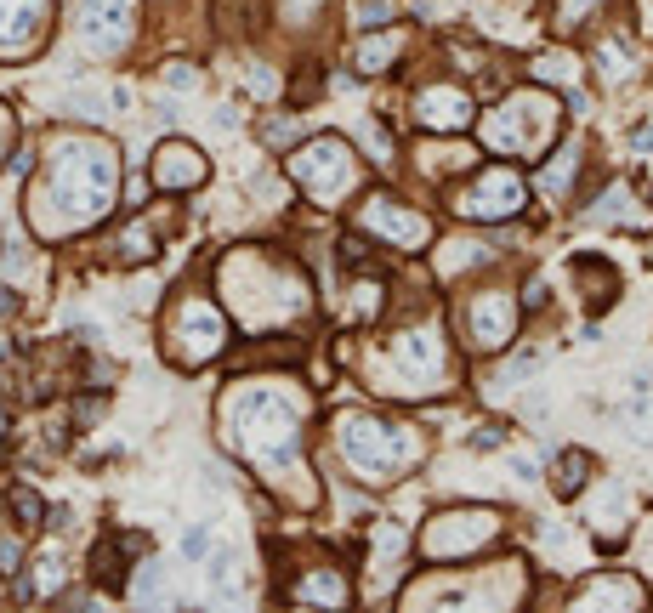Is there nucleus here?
<instances>
[{"instance_id":"f257e3e1","label":"nucleus","mask_w":653,"mask_h":613,"mask_svg":"<svg viewBox=\"0 0 653 613\" xmlns=\"http://www.w3.org/2000/svg\"><path fill=\"white\" fill-rule=\"evenodd\" d=\"M228 421H233V443L245 449L250 466H262V472H296L301 421L279 392H245V398H233Z\"/></svg>"},{"instance_id":"f03ea898","label":"nucleus","mask_w":653,"mask_h":613,"mask_svg":"<svg viewBox=\"0 0 653 613\" xmlns=\"http://www.w3.org/2000/svg\"><path fill=\"white\" fill-rule=\"evenodd\" d=\"M108 199H114V154H108L103 142H91V148H63L57 165H52V182H46V205H63L52 233L91 228V222L108 211Z\"/></svg>"},{"instance_id":"7ed1b4c3","label":"nucleus","mask_w":653,"mask_h":613,"mask_svg":"<svg viewBox=\"0 0 653 613\" xmlns=\"http://www.w3.org/2000/svg\"><path fill=\"white\" fill-rule=\"evenodd\" d=\"M336 443H341V460L364 483H392L398 472H409L421 460V438L409 426H387V421H375V415H341Z\"/></svg>"},{"instance_id":"20e7f679","label":"nucleus","mask_w":653,"mask_h":613,"mask_svg":"<svg viewBox=\"0 0 653 613\" xmlns=\"http://www.w3.org/2000/svg\"><path fill=\"white\" fill-rule=\"evenodd\" d=\"M381 392H398V398H426L449 381V347H443V324H415V330H398L392 347L381 352V369H375Z\"/></svg>"},{"instance_id":"39448f33","label":"nucleus","mask_w":653,"mask_h":613,"mask_svg":"<svg viewBox=\"0 0 653 613\" xmlns=\"http://www.w3.org/2000/svg\"><path fill=\"white\" fill-rule=\"evenodd\" d=\"M557 120H563V108L551 103L546 91H512L500 108L483 114V148L534 159V154H546V148H551Z\"/></svg>"},{"instance_id":"423d86ee","label":"nucleus","mask_w":653,"mask_h":613,"mask_svg":"<svg viewBox=\"0 0 653 613\" xmlns=\"http://www.w3.org/2000/svg\"><path fill=\"white\" fill-rule=\"evenodd\" d=\"M290 176L307 188V199H318V205L330 211V205H341V199L353 193V182H358L353 142L347 137H313L301 154H290Z\"/></svg>"},{"instance_id":"0eeeda50","label":"nucleus","mask_w":653,"mask_h":613,"mask_svg":"<svg viewBox=\"0 0 653 613\" xmlns=\"http://www.w3.org/2000/svg\"><path fill=\"white\" fill-rule=\"evenodd\" d=\"M222 347H228V318H222L216 301L188 296L177 313H171V324H165V358H177L182 369L211 364Z\"/></svg>"},{"instance_id":"6e6552de","label":"nucleus","mask_w":653,"mask_h":613,"mask_svg":"<svg viewBox=\"0 0 653 613\" xmlns=\"http://www.w3.org/2000/svg\"><path fill=\"white\" fill-rule=\"evenodd\" d=\"M495 534H500V511H489V506L443 511V517H432V523H426L421 557H426V562H460V557H472V551H483Z\"/></svg>"},{"instance_id":"1a4fd4ad","label":"nucleus","mask_w":653,"mask_h":613,"mask_svg":"<svg viewBox=\"0 0 653 613\" xmlns=\"http://www.w3.org/2000/svg\"><path fill=\"white\" fill-rule=\"evenodd\" d=\"M523 205H529L523 176L506 171V165H495V171H483L472 188L455 199V216H466V222H506V216H517Z\"/></svg>"},{"instance_id":"9d476101","label":"nucleus","mask_w":653,"mask_h":613,"mask_svg":"<svg viewBox=\"0 0 653 613\" xmlns=\"http://www.w3.org/2000/svg\"><path fill=\"white\" fill-rule=\"evenodd\" d=\"M466 335H472V347H483V352L512 347V335H517L512 296H506V290H477V296L466 301Z\"/></svg>"},{"instance_id":"9b49d317","label":"nucleus","mask_w":653,"mask_h":613,"mask_svg":"<svg viewBox=\"0 0 653 613\" xmlns=\"http://www.w3.org/2000/svg\"><path fill=\"white\" fill-rule=\"evenodd\" d=\"M74 29H80V46L97 57L120 52L125 40H131V0H80V12H74Z\"/></svg>"},{"instance_id":"f8f14e48","label":"nucleus","mask_w":653,"mask_h":613,"mask_svg":"<svg viewBox=\"0 0 653 613\" xmlns=\"http://www.w3.org/2000/svg\"><path fill=\"white\" fill-rule=\"evenodd\" d=\"M52 0H0V57H29L46 40Z\"/></svg>"},{"instance_id":"ddd939ff","label":"nucleus","mask_w":653,"mask_h":613,"mask_svg":"<svg viewBox=\"0 0 653 613\" xmlns=\"http://www.w3.org/2000/svg\"><path fill=\"white\" fill-rule=\"evenodd\" d=\"M205 176H211V159L199 154L194 142H182V137L159 142V154H154V188H165V193H194Z\"/></svg>"},{"instance_id":"4468645a","label":"nucleus","mask_w":653,"mask_h":613,"mask_svg":"<svg viewBox=\"0 0 653 613\" xmlns=\"http://www.w3.org/2000/svg\"><path fill=\"white\" fill-rule=\"evenodd\" d=\"M364 228H375L381 239H392L398 250H421L426 245V216H415V211H404L398 199H387V193H375L370 205H364Z\"/></svg>"},{"instance_id":"2eb2a0df","label":"nucleus","mask_w":653,"mask_h":613,"mask_svg":"<svg viewBox=\"0 0 653 613\" xmlns=\"http://www.w3.org/2000/svg\"><path fill=\"white\" fill-rule=\"evenodd\" d=\"M415 120H421L426 131H466V125H472V97L460 86H426L421 97H415Z\"/></svg>"},{"instance_id":"dca6fc26","label":"nucleus","mask_w":653,"mask_h":613,"mask_svg":"<svg viewBox=\"0 0 653 613\" xmlns=\"http://www.w3.org/2000/svg\"><path fill=\"white\" fill-rule=\"evenodd\" d=\"M568 273L591 284V296H585V301H591V313H602V307L619 296V273L602 262V256H574V267H568Z\"/></svg>"},{"instance_id":"f3484780","label":"nucleus","mask_w":653,"mask_h":613,"mask_svg":"<svg viewBox=\"0 0 653 613\" xmlns=\"http://www.w3.org/2000/svg\"><path fill=\"white\" fill-rule=\"evenodd\" d=\"M574 602H580V608H591V602H625V608H642V585L625 579V574H608V579H597V585H585Z\"/></svg>"},{"instance_id":"a211bd4d","label":"nucleus","mask_w":653,"mask_h":613,"mask_svg":"<svg viewBox=\"0 0 653 613\" xmlns=\"http://www.w3.org/2000/svg\"><path fill=\"white\" fill-rule=\"evenodd\" d=\"M290 596H307V602H330V608H341V602H347L353 591H347V585L336 579V568H318V574H307Z\"/></svg>"},{"instance_id":"6ab92c4d","label":"nucleus","mask_w":653,"mask_h":613,"mask_svg":"<svg viewBox=\"0 0 653 613\" xmlns=\"http://www.w3.org/2000/svg\"><path fill=\"white\" fill-rule=\"evenodd\" d=\"M154 250H159V233H154V228H148V222H142V216H137V222H131V228L120 233V245H114V256L137 267V262H148Z\"/></svg>"},{"instance_id":"aec40b11","label":"nucleus","mask_w":653,"mask_h":613,"mask_svg":"<svg viewBox=\"0 0 653 613\" xmlns=\"http://www.w3.org/2000/svg\"><path fill=\"white\" fill-rule=\"evenodd\" d=\"M392 57H398V35H364V40L353 46V63H358L364 74H381Z\"/></svg>"},{"instance_id":"412c9836","label":"nucleus","mask_w":653,"mask_h":613,"mask_svg":"<svg viewBox=\"0 0 653 613\" xmlns=\"http://www.w3.org/2000/svg\"><path fill=\"white\" fill-rule=\"evenodd\" d=\"M574 165H580V142L557 148V159H551L546 171H540V193H563V188H568V176H574Z\"/></svg>"},{"instance_id":"4be33fe9","label":"nucleus","mask_w":653,"mask_h":613,"mask_svg":"<svg viewBox=\"0 0 653 613\" xmlns=\"http://www.w3.org/2000/svg\"><path fill=\"white\" fill-rule=\"evenodd\" d=\"M91 574L103 579L108 591H125V574H120V540H103L91 551Z\"/></svg>"},{"instance_id":"5701e85b","label":"nucleus","mask_w":653,"mask_h":613,"mask_svg":"<svg viewBox=\"0 0 653 613\" xmlns=\"http://www.w3.org/2000/svg\"><path fill=\"white\" fill-rule=\"evenodd\" d=\"M585 477H591V460H585V455H563V460H557V483H551V489L563 494V500H574V494L585 489Z\"/></svg>"},{"instance_id":"b1692460","label":"nucleus","mask_w":653,"mask_h":613,"mask_svg":"<svg viewBox=\"0 0 653 613\" xmlns=\"http://www.w3.org/2000/svg\"><path fill=\"white\" fill-rule=\"evenodd\" d=\"M631 63H636V57H631V46H625V40H602V74H608V80H614V86H619V80H631Z\"/></svg>"},{"instance_id":"393cba45","label":"nucleus","mask_w":653,"mask_h":613,"mask_svg":"<svg viewBox=\"0 0 653 613\" xmlns=\"http://www.w3.org/2000/svg\"><path fill=\"white\" fill-rule=\"evenodd\" d=\"M12 517H18V528H40L46 523V500L35 489H12Z\"/></svg>"},{"instance_id":"a878e982","label":"nucleus","mask_w":653,"mask_h":613,"mask_svg":"<svg viewBox=\"0 0 653 613\" xmlns=\"http://www.w3.org/2000/svg\"><path fill=\"white\" fill-rule=\"evenodd\" d=\"M534 74H540V80H557V86H574V80H580V63H574V57H563V52H551V57H540V63H534Z\"/></svg>"},{"instance_id":"bb28decb","label":"nucleus","mask_w":653,"mask_h":613,"mask_svg":"<svg viewBox=\"0 0 653 613\" xmlns=\"http://www.w3.org/2000/svg\"><path fill=\"white\" fill-rule=\"evenodd\" d=\"M392 12H398V0H358V29H381V23H392Z\"/></svg>"},{"instance_id":"cd10ccee","label":"nucleus","mask_w":653,"mask_h":613,"mask_svg":"<svg viewBox=\"0 0 653 613\" xmlns=\"http://www.w3.org/2000/svg\"><path fill=\"white\" fill-rule=\"evenodd\" d=\"M597 6H602V0H557V29H563V35H568V29H580Z\"/></svg>"},{"instance_id":"c85d7f7f","label":"nucleus","mask_w":653,"mask_h":613,"mask_svg":"<svg viewBox=\"0 0 653 613\" xmlns=\"http://www.w3.org/2000/svg\"><path fill=\"white\" fill-rule=\"evenodd\" d=\"M449 250H455V256H438V273H443V279H449V273H460V267H477L483 256H489L483 245H449Z\"/></svg>"},{"instance_id":"c756f323","label":"nucleus","mask_w":653,"mask_h":613,"mask_svg":"<svg viewBox=\"0 0 653 613\" xmlns=\"http://www.w3.org/2000/svg\"><path fill=\"white\" fill-rule=\"evenodd\" d=\"M330 0H284V23H301V18H318Z\"/></svg>"},{"instance_id":"7c9ffc66","label":"nucleus","mask_w":653,"mask_h":613,"mask_svg":"<svg viewBox=\"0 0 653 613\" xmlns=\"http://www.w3.org/2000/svg\"><path fill=\"white\" fill-rule=\"evenodd\" d=\"M159 591H165V585H159V568L148 562V568L137 574V602H159Z\"/></svg>"},{"instance_id":"2f4dec72","label":"nucleus","mask_w":653,"mask_h":613,"mask_svg":"<svg viewBox=\"0 0 653 613\" xmlns=\"http://www.w3.org/2000/svg\"><path fill=\"white\" fill-rule=\"evenodd\" d=\"M364 262H370V245L347 233V239H341V267H364Z\"/></svg>"},{"instance_id":"473e14b6","label":"nucleus","mask_w":653,"mask_h":613,"mask_svg":"<svg viewBox=\"0 0 653 613\" xmlns=\"http://www.w3.org/2000/svg\"><path fill=\"white\" fill-rule=\"evenodd\" d=\"M23 568V545L18 540H0V574H18Z\"/></svg>"},{"instance_id":"72a5a7b5","label":"nucleus","mask_w":653,"mask_h":613,"mask_svg":"<svg viewBox=\"0 0 653 613\" xmlns=\"http://www.w3.org/2000/svg\"><path fill=\"white\" fill-rule=\"evenodd\" d=\"M318 91H324V80H318V74H301L296 86H290V97H296V103H313Z\"/></svg>"},{"instance_id":"f704fd0d","label":"nucleus","mask_w":653,"mask_h":613,"mask_svg":"<svg viewBox=\"0 0 653 613\" xmlns=\"http://www.w3.org/2000/svg\"><path fill=\"white\" fill-rule=\"evenodd\" d=\"M182 551H188V557H205V551H211V534H205V528H188V534H182Z\"/></svg>"},{"instance_id":"c9c22d12","label":"nucleus","mask_w":653,"mask_h":613,"mask_svg":"<svg viewBox=\"0 0 653 613\" xmlns=\"http://www.w3.org/2000/svg\"><path fill=\"white\" fill-rule=\"evenodd\" d=\"M165 86L188 91V86H194V69H188V63H165Z\"/></svg>"},{"instance_id":"e433bc0d","label":"nucleus","mask_w":653,"mask_h":613,"mask_svg":"<svg viewBox=\"0 0 653 613\" xmlns=\"http://www.w3.org/2000/svg\"><path fill=\"white\" fill-rule=\"evenodd\" d=\"M97 415H103V398H86V403L74 398V426H91Z\"/></svg>"},{"instance_id":"4c0bfd02","label":"nucleus","mask_w":653,"mask_h":613,"mask_svg":"<svg viewBox=\"0 0 653 613\" xmlns=\"http://www.w3.org/2000/svg\"><path fill=\"white\" fill-rule=\"evenodd\" d=\"M500 443H506L500 426H477V432H472V449H500Z\"/></svg>"},{"instance_id":"58836bf2","label":"nucleus","mask_w":653,"mask_h":613,"mask_svg":"<svg viewBox=\"0 0 653 613\" xmlns=\"http://www.w3.org/2000/svg\"><path fill=\"white\" fill-rule=\"evenodd\" d=\"M52 585H57V562H46V591H52ZM18 596H23V602L35 596V574H29V579H18Z\"/></svg>"},{"instance_id":"ea45409f","label":"nucleus","mask_w":653,"mask_h":613,"mask_svg":"<svg viewBox=\"0 0 653 613\" xmlns=\"http://www.w3.org/2000/svg\"><path fill=\"white\" fill-rule=\"evenodd\" d=\"M74 347H97V324L80 318V324H74Z\"/></svg>"},{"instance_id":"a19ab883","label":"nucleus","mask_w":653,"mask_h":613,"mask_svg":"<svg viewBox=\"0 0 653 613\" xmlns=\"http://www.w3.org/2000/svg\"><path fill=\"white\" fill-rule=\"evenodd\" d=\"M631 148H642V154H653V125H636V131H631Z\"/></svg>"},{"instance_id":"79ce46f5","label":"nucleus","mask_w":653,"mask_h":613,"mask_svg":"<svg viewBox=\"0 0 653 613\" xmlns=\"http://www.w3.org/2000/svg\"><path fill=\"white\" fill-rule=\"evenodd\" d=\"M523 301H529V307H546V284H540V279H529V290H523Z\"/></svg>"},{"instance_id":"37998d69","label":"nucleus","mask_w":653,"mask_h":613,"mask_svg":"<svg viewBox=\"0 0 653 613\" xmlns=\"http://www.w3.org/2000/svg\"><path fill=\"white\" fill-rule=\"evenodd\" d=\"M18 313V290H6V284H0V318H12Z\"/></svg>"},{"instance_id":"c03bdc74","label":"nucleus","mask_w":653,"mask_h":613,"mask_svg":"<svg viewBox=\"0 0 653 613\" xmlns=\"http://www.w3.org/2000/svg\"><path fill=\"white\" fill-rule=\"evenodd\" d=\"M12 438V409H6V403H0V443Z\"/></svg>"},{"instance_id":"a18cd8bd","label":"nucleus","mask_w":653,"mask_h":613,"mask_svg":"<svg viewBox=\"0 0 653 613\" xmlns=\"http://www.w3.org/2000/svg\"><path fill=\"white\" fill-rule=\"evenodd\" d=\"M642 6H648V23H653V0H642Z\"/></svg>"}]
</instances>
